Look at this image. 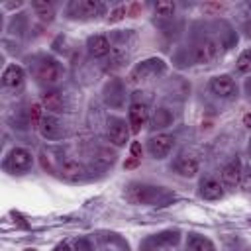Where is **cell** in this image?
Wrapping results in <instances>:
<instances>
[{"label": "cell", "instance_id": "obj_23", "mask_svg": "<svg viewBox=\"0 0 251 251\" xmlns=\"http://www.w3.org/2000/svg\"><path fill=\"white\" fill-rule=\"evenodd\" d=\"M235 69H237V73H241V75L251 73V49H249V51H243V53L237 57Z\"/></svg>", "mask_w": 251, "mask_h": 251}, {"label": "cell", "instance_id": "obj_19", "mask_svg": "<svg viewBox=\"0 0 251 251\" xmlns=\"http://www.w3.org/2000/svg\"><path fill=\"white\" fill-rule=\"evenodd\" d=\"M186 249L188 251H216V245L208 237H204L200 233H188V237H186Z\"/></svg>", "mask_w": 251, "mask_h": 251}, {"label": "cell", "instance_id": "obj_32", "mask_svg": "<svg viewBox=\"0 0 251 251\" xmlns=\"http://www.w3.org/2000/svg\"><path fill=\"white\" fill-rule=\"evenodd\" d=\"M243 122H245V126H247V127H251V114H245Z\"/></svg>", "mask_w": 251, "mask_h": 251}, {"label": "cell", "instance_id": "obj_26", "mask_svg": "<svg viewBox=\"0 0 251 251\" xmlns=\"http://www.w3.org/2000/svg\"><path fill=\"white\" fill-rule=\"evenodd\" d=\"M100 157H94V161L96 163H102L104 167L106 165H112L114 163V159H116V155L114 153H110V151H106V149H100V153H98Z\"/></svg>", "mask_w": 251, "mask_h": 251}, {"label": "cell", "instance_id": "obj_24", "mask_svg": "<svg viewBox=\"0 0 251 251\" xmlns=\"http://www.w3.org/2000/svg\"><path fill=\"white\" fill-rule=\"evenodd\" d=\"M126 63V53L120 49H112L110 53V61H108V69H120Z\"/></svg>", "mask_w": 251, "mask_h": 251}, {"label": "cell", "instance_id": "obj_4", "mask_svg": "<svg viewBox=\"0 0 251 251\" xmlns=\"http://www.w3.org/2000/svg\"><path fill=\"white\" fill-rule=\"evenodd\" d=\"M220 53H222V45L216 39H204L198 45H194V49H192V61L198 63V65H206V63L216 61L220 57Z\"/></svg>", "mask_w": 251, "mask_h": 251}, {"label": "cell", "instance_id": "obj_7", "mask_svg": "<svg viewBox=\"0 0 251 251\" xmlns=\"http://www.w3.org/2000/svg\"><path fill=\"white\" fill-rule=\"evenodd\" d=\"M129 137V124H126V120L118 118V116H110L108 118V139L110 143H114L116 147L126 145Z\"/></svg>", "mask_w": 251, "mask_h": 251}, {"label": "cell", "instance_id": "obj_12", "mask_svg": "<svg viewBox=\"0 0 251 251\" xmlns=\"http://www.w3.org/2000/svg\"><path fill=\"white\" fill-rule=\"evenodd\" d=\"M61 176L69 182H78V180H84L86 178V169L82 163L75 161V159H67L61 163V169H59Z\"/></svg>", "mask_w": 251, "mask_h": 251}, {"label": "cell", "instance_id": "obj_30", "mask_svg": "<svg viewBox=\"0 0 251 251\" xmlns=\"http://www.w3.org/2000/svg\"><path fill=\"white\" fill-rule=\"evenodd\" d=\"M222 8H224L222 4H204V6H202L204 12H210V10H222Z\"/></svg>", "mask_w": 251, "mask_h": 251}, {"label": "cell", "instance_id": "obj_29", "mask_svg": "<svg viewBox=\"0 0 251 251\" xmlns=\"http://www.w3.org/2000/svg\"><path fill=\"white\" fill-rule=\"evenodd\" d=\"M129 151H131V159H135V161H139V159H141V153H143V149H141V145H139L137 141H133V143H131Z\"/></svg>", "mask_w": 251, "mask_h": 251}, {"label": "cell", "instance_id": "obj_8", "mask_svg": "<svg viewBox=\"0 0 251 251\" xmlns=\"http://www.w3.org/2000/svg\"><path fill=\"white\" fill-rule=\"evenodd\" d=\"M210 90L218 98H233L237 94V84L229 75H218L210 80Z\"/></svg>", "mask_w": 251, "mask_h": 251}, {"label": "cell", "instance_id": "obj_20", "mask_svg": "<svg viewBox=\"0 0 251 251\" xmlns=\"http://www.w3.org/2000/svg\"><path fill=\"white\" fill-rule=\"evenodd\" d=\"M31 8H33V10H35V14H37L41 20H45V22H51V20H53V16H55L53 4H51V2H47V0H35V2H31Z\"/></svg>", "mask_w": 251, "mask_h": 251}, {"label": "cell", "instance_id": "obj_1", "mask_svg": "<svg viewBox=\"0 0 251 251\" xmlns=\"http://www.w3.org/2000/svg\"><path fill=\"white\" fill-rule=\"evenodd\" d=\"M175 194L169 192L163 186H153L145 182H131L126 188V200L131 204H143V206H163L169 200H173Z\"/></svg>", "mask_w": 251, "mask_h": 251}, {"label": "cell", "instance_id": "obj_14", "mask_svg": "<svg viewBox=\"0 0 251 251\" xmlns=\"http://www.w3.org/2000/svg\"><path fill=\"white\" fill-rule=\"evenodd\" d=\"M71 10H75L76 16H80V18H96L104 12V4L98 0H78V2L71 4Z\"/></svg>", "mask_w": 251, "mask_h": 251}, {"label": "cell", "instance_id": "obj_6", "mask_svg": "<svg viewBox=\"0 0 251 251\" xmlns=\"http://www.w3.org/2000/svg\"><path fill=\"white\" fill-rule=\"evenodd\" d=\"M61 75H63V67L59 65V61L47 57L43 59L39 65H37V71H35V76L39 82L43 84H55L61 80Z\"/></svg>", "mask_w": 251, "mask_h": 251}, {"label": "cell", "instance_id": "obj_9", "mask_svg": "<svg viewBox=\"0 0 251 251\" xmlns=\"http://www.w3.org/2000/svg\"><path fill=\"white\" fill-rule=\"evenodd\" d=\"M127 118H129V129L133 133H137L149 122V108H147V104H143V102H131L129 104V110H127Z\"/></svg>", "mask_w": 251, "mask_h": 251}, {"label": "cell", "instance_id": "obj_10", "mask_svg": "<svg viewBox=\"0 0 251 251\" xmlns=\"http://www.w3.org/2000/svg\"><path fill=\"white\" fill-rule=\"evenodd\" d=\"M39 131L45 139H59L65 135V126L61 124V120L53 114H45L41 124H39Z\"/></svg>", "mask_w": 251, "mask_h": 251}, {"label": "cell", "instance_id": "obj_3", "mask_svg": "<svg viewBox=\"0 0 251 251\" xmlns=\"http://www.w3.org/2000/svg\"><path fill=\"white\" fill-rule=\"evenodd\" d=\"M165 69H167V65H165L163 59H157V57L145 59V61H141L139 65H135V67L131 69L129 80H131V82H145V80L155 78L157 75H163Z\"/></svg>", "mask_w": 251, "mask_h": 251}, {"label": "cell", "instance_id": "obj_18", "mask_svg": "<svg viewBox=\"0 0 251 251\" xmlns=\"http://www.w3.org/2000/svg\"><path fill=\"white\" fill-rule=\"evenodd\" d=\"M198 169H200L198 161H196L194 157H190V155H182V157H178L176 163H175V171H176L180 176H186V178L196 176Z\"/></svg>", "mask_w": 251, "mask_h": 251}, {"label": "cell", "instance_id": "obj_21", "mask_svg": "<svg viewBox=\"0 0 251 251\" xmlns=\"http://www.w3.org/2000/svg\"><path fill=\"white\" fill-rule=\"evenodd\" d=\"M153 10H155V16L169 18V16H173V14H175L176 4H175V2H171V0H161V2H157V4L153 6Z\"/></svg>", "mask_w": 251, "mask_h": 251}, {"label": "cell", "instance_id": "obj_5", "mask_svg": "<svg viewBox=\"0 0 251 251\" xmlns=\"http://www.w3.org/2000/svg\"><path fill=\"white\" fill-rule=\"evenodd\" d=\"M173 145H175V135H171V133H157V135H151L149 137L147 151H149V155L153 159L161 161V159H165L171 153Z\"/></svg>", "mask_w": 251, "mask_h": 251}, {"label": "cell", "instance_id": "obj_15", "mask_svg": "<svg viewBox=\"0 0 251 251\" xmlns=\"http://www.w3.org/2000/svg\"><path fill=\"white\" fill-rule=\"evenodd\" d=\"M200 196L204 200H220V198H224V184L220 180L208 176L200 182Z\"/></svg>", "mask_w": 251, "mask_h": 251}, {"label": "cell", "instance_id": "obj_27", "mask_svg": "<svg viewBox=\"0 0 251 251\" xmlns=\"http://www.w3.org/2000/svg\"><path fill=\"white\" fill-rule=\"evenodd\" d=\"M126 14H127V8H126V6H118V8H114V10L110 12L108 22H120V20H122Z\"/></svg>", "mask_w": 251, "mask_h": 251}, {"label": "cell", "instance_id": "obj_22", "mask_svg": "<svg viewBox=\"0 0 251 251\" xmlns=\"http://www.w3.org/2000/svg\"><path fill=\"white\" fill-rule=\"evenodd\" d=\"M171 122H173V114H171L169 110L159 108V110L155 112V118H153V126H155V127H167Z\"/></svg>", "mask_w": 251, "mask_h": 251}, {"label": "cell", "instance_id": "obj_33", "mask_svg": "<svg viewBox=\"0 0 251 251\" xmlns=\"http://www.w3.org/2000/svg\"><path fill=\"white\" fill-rule=\"evenodd\" d=\"M249 153H251V147H249Z\"/></svg>", "mask_w": 251, "mask_h": 251}, {"label": "cell", "instance_id": "obj_17", "mask_svg": "<svg viewBox=\"0 0 251 251\" xmlns=\"http://www.w3.org/2000/svg\"><path fill=\"white\" fill-rule=\"evenodd\" d=\"M86 47H88V53H90L92 57H96V59H98V57H106V55L112 53L110 41H108V37H104V35H92V37H88Z\"/></svg>", "mask_w": 251, "mask_h": 251}, {"label": "cell", "instance_id": "obj_25", "mask_svg": "<svg viewBox=\"0 0 251 251\" xmlns=\"http://www.w3.org/2000/svg\"><path fill=\"white\" fill-rule=\"evenodd\" d=\"M29 116H31V124L39 127V124H41V120H43V116H41V104H31Z\"/></svg>", "mask_w": 251, "mask_h": 251}, {"label": "cell", "instance_id": "obj_13", "mask_svg": "<svg viewBox=\"0 0 251 251\" xmlns=\"http://www.w3.org/2000/svg\"><path fill=\"white\" fill-rule=\"evenodd\" d=\"M241 173H243V167H241V161L239 159H233L229 161L222 173H220V178H222V184L227 186V188H233L241 182Z\"/></svg>", "mask_w": 251, "mask_h": 251}, {"label": "cell", "instance_id": "obj_31", "mask_svg": "<svg viewBox=\"0 0 251 251\" xmlns=\"http://www.w3.org/2000/svg\"><path fill=\"white\" fill-rule=\"evenodd\" d=\"M53 251H73V249H71V245H67V243H59Z\"/></svg>", "mask_w": 251, "mask_h": 251}, {"label": "cell", "instance_id": "obj_2", "mask_svg": "<svg viewBox=\"0 0 251 251\" xmlns=\"http://www.w3.org/2000/svg\"><path fill=\"white\" fill-rule=\"evenodd\" d=\"M31 165H33V155L24 147L10 149V153L2 161L4 171L10 173V175H24L31 169Z\"/></svg>", "mask_w": 251, "mask_h": 251}, {"label": "cell", "instance_id": "obj_28", "mask_svg": "<svg viewBox=\"0 0 251 251\" xmlns=\"http://www.w3.org/2000/svg\"><path fill=\"white\" fill-rule=\"evenodd\" d=\"M239 184H241L243 190H247V192L251 190V167H247V169L241 173V182H239Z\"/></svg>", "mask_w": 251, "mask_h": 251}, {"label": "cell", "instance_id": "obj_11", "mask_svg": "<svg viewBox=\"0 0 251 251\" xmlns=\"http://www.w3.org/2000/svg\"><path fill=\"white\" fill-rule=\"evenodd\" d=\"M25 82V73L20 65H8L2 73V84L10 90H20Z\"/></svg>", "mask_w": 251, "mask_h": 251}, {"label": "cell", "instance_id": "obj_16", "mask_svg": "<svg viewBox=\"0 0 251 251\" xmlns=\"http://www.w3.org/2000/svg\"><path fill=\"white\" fill-rule=\"evenodd\" d=\"M41 106L51 114H61L65 110V100L59 90H45L41 94Z\"/></svg>", "mask_w": 251, "mask_h": 251}]
</instances>
